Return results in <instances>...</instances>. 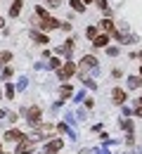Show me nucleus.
I'll list each match as a JSON object with an SVG mask.
<instances>
[{
    "mask_svg": "<svg viewBox=\"0 0 142 154\" xmlns=\"http://www.w3.org/2000/svg\"><path fill=\"white\" fill-rule=\"evenodd\" d=\"M97 33H100V31H97V26H90V29H88V31H85V36H88V38H90V40L95 38V36H97Z\"/></svg>",
    "mask_w": 142,
    "mask_h": 154,
    "instance_id": "nucleus-22",
    "label": "nucleus"
},
{
    "mask_svg": "<svg viewBox=\"0 0 142 154\" xmlns=\"http://www.w3.org/2000/svg\"><path fill=\"white\" fill-rule=\"evenodd\" d=\"M119 126H121V128L125 131V133H133V121H130V119H123V121L119 123Z\"/></svg>",
    "mask_w": 142,
    "mask_h": 154,
    "instance_id": "nucleus-15",
    "label": "nucleus"
},
{
    "mask_svg": "<svg viewBox=\"0 0 142 154\" xmlns=\"http://www.w3.org/2000/svg\"><path fill=\"white\" fill-rule=\"evenodd\" d=\"M29 36H31V40H36V43H41V45H47V43H50L47 33H43V31H31Z\"/></svg>",
    "mask_w": 142,
    "mask_h": 154,
    "instance_id": "nucleus-8",
    "label": "nucleus"
},
{
    "mask_svg": "<svg viewBox=\"0 0 142 154\" xmlns=\"http://www.w3.org/2000/svg\"><path fill=\"white\" fill-rule=\"evenodd\" d=\"M0 152H2V145H0Z\"/></svg>",
    "mask_w": 142,
    "mask_h": 154,
    "instance_id": "nucleus-39",
    "label": "nucleus"
},
{
    "mask_svg": "<svg viewBox=\"0 0 142 154\" xmlns=\"http://www.w3.org/2000/svg\"><path fill=\"white\" fill-rule=\"evenodd\" d=\"M24 119H26V123L29 126H41V116H43V112H41V107H24Z\"/></svg>",
    "mask_w": 142,
    "mask_h": 154,
    "instance_id": "nucleus-2",
    "label": "nucleus"
},
{
    "mask_svg": "<svg viewBox=\"0 0 142 154\" xmlns=\"http://www.w3.org/2000/svg\"><path fill=\"white\" fill-rule=\"evenodd\" d=\"M21 5H24V0H14V5L10 7V17H17L21 12Z\"/></svg>",
    "mask_w": 142,
    "mask_h": 154,
    "instance_id": "nucleus-12",
    "label": "nucleus"
},
{
    "mask_svg": "<svg viewBox=\"0 0 142 154\" xmlns=\"http://www.w3.org/2000/svg\"><path fill=\"white\" fill-rule=\"evenodd\" d=\"M125 145H130V147L135 145V135L133 133H125Z\"/></svg>",
    "mask_w": 142,
    "mask_h": 154,
    "instance_id": "nucleus-26",
    "label": "nucleus"
},
{
    "mask_svg": "<svg viewBox=\"0 0 142 154\" xmlns=\"http://www.w3.org/2000/svg\"><path fill=\"white\" fill-rule=\"evenodd\" d=\"M81 154H92V149H83V152Z\"/></svg>",
    "mask_w": 142,
    "mask_h": 154,
    "instance_id": "nucleus-34",
    "label": "nucleus"
},
{
    "mask_svg": "<svg viewBox=\"0 0 142 154\" xmlns=\"http://www.w3.org/2000/svg\"><path fill=\"white\" fill-rule=\"evenodd\" d=\"M111 97H114L116 104H125V90H121V88H114V90H111Z\"/></svg>",
    "mask_w": 142,
    "mask_h": 154,
    "instance_id": "nucleus-10",
    "label": "nucleus"
},
{
    "mask_svg": "<svg viewBox=\"0 0 142 154\" xmlns=\"http://www.w3.org/2000/svg\"><path fill=\"white\" fill-rule=\"evenodd\" d=\"M5 119H7L10 123H17V121H19V116L14 114V112H7V116H5Z\"/></svg>",
    "mask_w": 142,
    "mask_h": 154,
    "instance_id": "nucleus-25",
    "label": "nucleus"
},
{
    "mask_svg": "<svg viewBox=\"0 0 142 154\" xmlns=\"http://www.w3.org/2000/svg\"><path fill=\"white\" fill-rule=\"evenodd\" d=\"M107 43H109V36H107V33H97V36L92 38V45H95V48H107Z\"/></svg>",
    "mask_w": 142,
    "mask_h": 154,
    "instance_id": "nucleus-11",
    "label": "nucleus"
},
{
    "mask_svg": "<svg viewBox=\"0 0 142 154\" xmlns=\"http://www.w3.org/2000/svg\"><path fill=\"white\" fill-rule=\"evenodd\" d=\"M107 55H109V57H116V55H119V48H116V45H114V48H107Z\"/></svg>",
    "mask_w": 142,
    "mask_h": 154,
    "instance_id": "nucleus-27",
    "label": "nucleus"
},
{
    "mask_svg": "<svg viewBox=\"0 0 142 154\" xmlns=\"http://www.w3.org/2000/svg\"><path fill=\"white\" fill-rule=\"evenodd\" d=\"M14 90H26V78H21V81H19V85H17Z\"/></svg>",
    "mask_w": 142,
    "mask_h": 154,
    "instance_id": "nucleus-29",
    "label": "nucleus"
},
{
    "mask_svg": "<svg viewBox=\"0 0 142 154\" xmlns=\"http://www.w3.org/2000/svg\"><path fill=\"white\" fill-rule=\"evenodd\" d=\"M100 29L104 31V33H111V31H114V21H111V19H104L100 24Z\"/></svg>",
    "mask_w": 142,
    "mask_h": 154,
    "instance_id": "nucleus-14",
    "label": "nucleus"
},
{
    "mask_svg": "<svg viewBox=\"0 0 142 154\" xmlns=\"http://www.w3.org/2000/svg\"><path fill=\"white\" fill-rule=\"evenodd\" d=\"M83 85H85V88H90V90H97V83H95L92 78H83Z\"/></svg>",
    "mask_w": 142,
    "mask_h": 154,
    "instance_id": "nucleus-20",
    "label": "nucleus"
},
{
    "mask_svg": "<svg viewBox=\"0 0 142 154\" xmlns=\"http://www.w3.org/2000/svg\"><path fill=\"white\" fill-rule=\"evenodd\" d=\"M62 147H64V137H55V140H50L45 145V154H57Z\"/></svg>",
    "mask_w": 142,
    "mask_h": 154,
    "instance_id": "nucleus-4",
    "label": "nucleus"
},
{
    "mask_svg": "<svg viewBox=\"0 0 142 154\" xmlns=\"http://www.w3.org/2000/svg\"><path fill=\"white\" fill-rule=\"evenodd\" d=\"M57 131H59L62 135H69L71 140H76V137H78V135H76V131H71V128H69V123H64V121H62V123H57Z\"/></svg>",
    "mask_w": 142,
    "mask_h": 154,
    "instance_id": "nucleus-9",
    "label": "nucleus"
},
{
    "mask_svg": "<svg viewBox=\"0 0 142 154\" xmlns=\"http://www.w3.org/2000/svg\"><path fill=\"white\" fill-rule=\"evenodd\" d=\"M137 104H142V97H140V100H137Z\"/></svg>",
    "mask_w": 142,
    "mask_h": 154,
    "instance_id": "nucleus-36",
    "label": "nucleus"
},
{
    "mask_svg": "<svg viewBox=\"0 0 142 154\" xmlns=\"http://www.w3.org/2000/svg\"><path fill=\"white\" fill-rule=\"evenodd\" d=\"M95 2H97V7H100V10H104V12L109 14V2H107V0H95Z\"/></svg>",
    "mask_w": 142,
    "mask_h": 154,
    "instance_id": "nucleus-23",
    "label": "nucleus"
},
{
    "mask_svg": "<svg viewBox=\"0 0 142 154\" xmlns=\"http://www.w3.org/2000/svg\"><path fill=\"white\" fill-rule=\"evenodd\" d=\"M140 78H142V66H140Z\"/></svg>",
    "mask_w": 142,
    "mask_h": 154,
    "instance_id": "nucleus-37",
    "label": "nucleus"
},
{
    "mask_svg": "<svg viewBox=\"0 0 142 154\" xmlns=\"http://www.w3.org/2000/svg\"><path fill=\"white\" fill-rule=\"evenodd\" d=\"M71 93H74V90H71L69 85H62V88H59V97H62V100H66V97H71Z\"/></svg>",
    "mask_w": 142,
    "mask_h": 154,
    "instance_id": "nucleus-17",
    "label": "nucleus"
},
{
    "mask_svg": "<svg viewBox=\"0 0 142 154\" xmlns=\"http://www.w3.org/2000/svg\"><path fill=\"white\" fill-rule=\"evenodd\" d=\"M24 137H26V135L21 133V131H17V128H12V131L5 133V140H7V142H21Z\"/></svg>",
    "mask_w": 142,
    "mask_h": 154,
    "instance_id": "nucleus-7",
    "label": "nucleus"
},
{
    "mask_svg": "<svg viewBox=\"0 0 142 154\" xmlns=\"http://www.w3.org/2000/svg\"><path fill=\"white\" fill-rule=\"evenodd\" d=\"M135 114H137V116H142V104H137V107H135Z\"/></svg>",
    "mask_w": 142,
    "mask_h": 154,
    "instance_id": "nucleus-32",
    "label": "nucleus"
},
{
    "mask_svg": "<svg viewBox=\"0 0 142 154\" xmlns=\"http://www.w3.org/2000/svg\"><path fill=\"white\" fill-rule=\"evenodd\" d=\"M83 2H92V0H83Z\"/></svg>",
    "mask_w": 142,
    "mask_h": 154,
    "instance_id": "nucleus-38",
    "label": "nucleus"
},
{
    "mask_svg": "<svg viewBox=\"0 0 142 154\" xmlns=\"http://www.w3.org/2000/svg\"><path fill=\"white\" fill-rule=\"evenodd\" d=\"M74 74H76V64H74V62H64V66H59V69H57V76H59L62 81L71 78Z\"/></svg>",
    "mask_w": 142,
    "mask_h": 154,
    "instance_id": "nucleus-3",
    "label": "nucleus"
},
{
    "mask_svg": "<svg viewBox=\"0 0 142 154\" xmlns=\"http://www.w3.org/2000/svg\"><path fill=\"white\" fill-rule=\"evenodd\" d=\"M83 100H85V93H83V90H81V93L76 95V102H83Z\"/></svg>",
    "mask_w": 142,
    "mask_h": 154,
    "instance_id": "nucleus-31",
    "label": "nucleus"
},
{
    "mask_svg": "<svg viewBox=\"0 0 142 154\" xmlns=\"http://www.w3.org/2000/svg\"><path fill=\"white\" fill-rule=\"evenodd\" d=\"M14 93H17V90H14V85H10V83H7V85H5V97H7V100H12Z\"/></svg>",
    "mask_w": 142,
    "mask_h": 154,
    "instance_id": "nucleus-19",
    "label": "nucleus"
},
{
    "mask_svg": "<svg viewBox=\"0 0 142 154\" xmlns=\"http://www.w3.org/2000/svg\"><path fill=\"white\" fill-rule=\"evenodd\" d=\"M47 66H50V69H59V66H62V59H59V57H50Z\"/></svg>",
    "mask_w": 142,
    "mask_h": 154,
    "instance_id": "nucleus-18",
    "label": "nucleus"
},
{
    "mask_svg": "<svg viewBox=\"0 0 142 154\" xmlns=\"http://www.w3.org/2000/svg\"><path fill=\"white\" fill-rule=\"evenodd\" d=\"M33 147H36V140H26V137H24L19 145H17V154H31Z\"/></svg>",
    "mask_w": 142,
    "mask_h": 154,
    "instance_id": "nucleus-5",
    "label": "nucleus"
},
{
    "mask_svg": "<svg viewBox=\"0 0 142 154\" xmlns=\"http://www.w3.org/2000/svg\"><path fill=\"white\" fill-rule=\"evenodd\" d=\"M10 59H12V52H7V50H5V52H0V64H7Z\"/></svg>",
    "mask_w": 142,
    "mask_h": 154,
    "instance_id": "nucleus-21",
    "label": "nucleus"
},
{
    "mask_svg": "<svg viewBox=\"0 0 142 154\" xmlns=\"http://www.w3.org/2000/svg\"><path fill=\"white\" fill-rule=\"evenodd\" d=\"M12 74H14V71H12V66H5V69H2V78H5V81H7V78H12Z\"/></svg>",
    "mask_w": 142,
    "mask_h": 154,
    "instance_id": "nucleus-24",
    "label": "nucleus"
},
{
    "mask_svg": "<svg viewBox=\"0 0 142 154\" xmlns=\"http://www.w3.org/2000/svg\"><path fill=\"white\" fill-rule=\"evenodd\" d=\"M92 154H111L107 147H97V149H92Z\"/></svg>",
    "mask_w": 142,
    "mask_h": 154,
    "instance_id": "nucleus-28",
    "label": "nucleus"
},
{
    "mask_svg": "<svg viewBox=\"0 0 142 154\" xmlns=\"http://www.w3.org/2000/svg\"><path fill=\"white\" fill-rule=\"evenodd\" d=\"M45 2H50L52 7H59V5H62V0H45Z\"/></svg>",
    "mask_w": 142,
    "mask_h": 154,
    "instance_id": "nucleus-30",
    "label": "nucleus"
},
{
    "mask_svg": "<svg viewBox=\"0 0 142 154\" xmlns=\"http://www.w3.org/2000/svg\"><path fill=\"white\" fill-rule=\"evenodd\" d=\"M142 85V78L140 76H130L128 78V88H130V90H135V88H140Z\"/></svg>",
    "mask_w": 142,
    "mask_h": 154,
    "instance_id": "nucleus-13",
    "label": "nucleus"
},
{
    "mask_svg": "<svg viewBox=\"0 0 142 154\" xmlns=\"http://www.w3.org/2000/svg\"><path fill=\"white\" fill-rule=\"evenodd\" d=\"M69 5H71V7H74V12H85V5H83L81 0H71V2H69Z\"/></svg>",
    "mask_w": 142,
    "mask_h": 154,
    "instance_id": "nucleus-16",
    "label": "nucleus"
},
{
    "mask_svg": "<svg viewBox=\"0 0 142 154\" xmlns=\"http://www.w3.org/2000/svg\"><path fill=\"white\" fill-rule=\"evenodd\" d=\"M55 52H57V55H64V57H66V62H69V57H71V52H74V40L69 38L66 43H64V45H59V48H57Z\"/></svg>",
    "mask_w": 142,
    "mask_h": 154,
    "instance_id": "nucleus-6",
    "label": "nucleus"
},
{
    "mask_svg": "<svg viewBox=\"0 0 142 154\" xmlns=\"http://www.w3.org/2000/svg\"><path fill=\"white\" fill-rule=\"evenodd\" d=\"M0 100H2V93H0Z\"/></svg>",
    "mask_w": 142,
    "mask_h": 154,
    "instance_id": "nucleus-40",
    "label": "nucleus"
},
{
    "mask_svg": "<svg viewBox=\"0 0 142 154\" xmlns=\"http://www.w3.org/2000/svg\"><path fill=\"white\" fill-rule=\"evenodd\" d=\"M2 26H5V19H2V17H0V29H2Z\"/></svg>",
    "mask_w": 142,
    "mask_h": 154,
    "instance_id": "nucleus-35",
    "label": "nucleus"
},
{
    "mask_svg": "<svg viewBox=\"0 0 142 154\" xmlns=\"http://www.w3.org/2000/svg\"><path fill=\"white\" fill-rule=\"evenodd\" d=\"M5 116H7V112H5V109H0V119H5Z\"/></svg>",
    "mask_w": 142,
    "mask_h": 154,
    "instance_id": "nucleus-33",
    "label": "nucleus"
},
{
    "mask_svg": "<svg viewBox=\"0 0 142 154\" xmlns=\"http://www.w3.org/2000/svg\"><path fill=\"white\" fill-rule=\"evenodd\" d=\"M85 71H92V74H100V64H97V59L92 57V55H85L81 62V66H78V76L81 81L85 78Z\"/></svg>",
    "mask_w": 142,
    "mask_h": 154,
    "instance_id": "nucleus-1",
    "label": "nucleus"
}]
</instances>
